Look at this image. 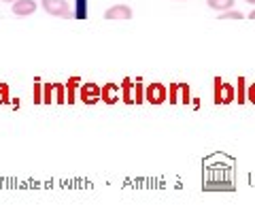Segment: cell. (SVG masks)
I'll return each mask as SVG.
<instances>
[{
    "label": "cell",
    "mask_w": 255,
    "mask_h": 215,
    "mask_svg": "<svg viewBox=\"0 0 255 215\" xmlns=\"http://www.w3.org/2000/svg\"><path fill=\"white\" fill-rule=\"evenodd\" d=\"M221 19H243V13L241 11H234V9H228V11H221Z\"/></svg>",
    "instance_id": "cell-6"
},
{
    "label": "cell",
    "mask_w": 255,
    "mask_h": 215,
    "mask_svg": "<svg viewBox=\"0 0 255 215\" xmlns=\"http://www.w3.org/2000/svg\"><path fill=\"white\" fill-rule=\"evenodd\" d=\"M249 17H251V19H255V9H253V11L249 13Z\"/></svg>",
    "instance_id": "cell-8"
},
{
    "label": "cell",
    "mask_w": 255,
    "mask_h": 215,
    "mask_svg": "<svg viewBox=\"0 0 255 215\" xmlns=\"http://www.w3.org/2000/svg\"><path fill=\"white\" fill-rule=\"evenodd\" d=\"M107 19H130L132 17V9L128 4H115V6H109L107 13H105Z\"/></svg>",
    "instance_id": "cell-3"
},
{
    "label": "cell",
    "mask_w": 255,
    "mask_h": 215,
    "mask_svg": "<svg viewBox=\"0 0 255 215\" xmlns=\"http://www.w3.org/2000/svg\"><path fill=\"white\" fill-rule=\"evenodd\" d=\"M249 96H251V100L255 102V85H251V87H249Z\"/></svg>",
    "instance_id": "cell-7"
},
{
    "label": "cell",
    "mask_w": 255,
    "mask_h": 215,
    "mask_svg": "<svg viewBox=\"0 0 255 215\" xmlns=\"http://www.w3.org/2000/svg\"><path fill=\"white\" fill-rule=\"evenodd\" d=\"M36 2L34 0H13V6H11V11L17 15V17H26V15H32L36 11Z\"/></svg>",
    "instance_id": "cell-2"
},
{
    "label": "cell",
    "mask_w": 255,
    "mask_h": 215,
    "mask_svg": "<svg viewBox=\"0 0 255 215\" xmlns=\"http://www.w3.org/2000/svg\"><path fill=\"white\" fill-rule=\"evenodd\" d=\"M4 2H13V0H4Z\"/></svg>",
    "instance_id": "cell-10"
},
{
    "label": "cell",
    "mask_w": 255,
    "mask_h": 215,
    "mask_svg": "<svg viewBox=\"0 0 255 215\" xmlns=\"http://www.w3.org/2000/svg\"><path fill=\"white\" fill-rule=\"evenodd\" d=\"M211 6L213 11H228V9H232L234 6V0H209V2H206Z\"/></svg>",
    "instance_id": "cell-4"
},
{
    "label": "cell",
    "mask_w": 255,
    "mask_h": 215,
    "mask_svg": "<svg viewBox=\"0 0 255 215\" xmlns=\"http://www.w3.org/2000/svg\"><path fill=\"white\" fill-rule=\"evenodd\" d=\"M164 98H166V94H164L162 85H151L149 87V100L151 102H162Z\"/></svg>",
    "instance_id": "cell-5"
},
{
    "label": "cell",
    "mask_w": 255,
    "mask_h": 215,
    "mask_svg": "<svg viewBox=\"0 0 255 215\" xmlns=\"http://www.w3.org/2000/svg\"><path fill=\"white\" fill-rule=\"evenodd\" d=\"M41 6L45 9V13L53 15V17H75L66 0H41Z\"/></svg>",
    "instance_id": "cell-1"
},
{
    "label": "cell",
    "mask_w": 255,
    "mask_h": 215,
    "mask_svg": "<svg viewBox=\"0 0 255 215\" xmlns=\"http://www.w3.org/2000/svg\"><path fill=\"white\" fill-rule=\"evenodd\" d=\"M247 2H249V4H255V0H247Z\"/></svg>",
    "instance_id": "cell-9"
}]
</instances>
